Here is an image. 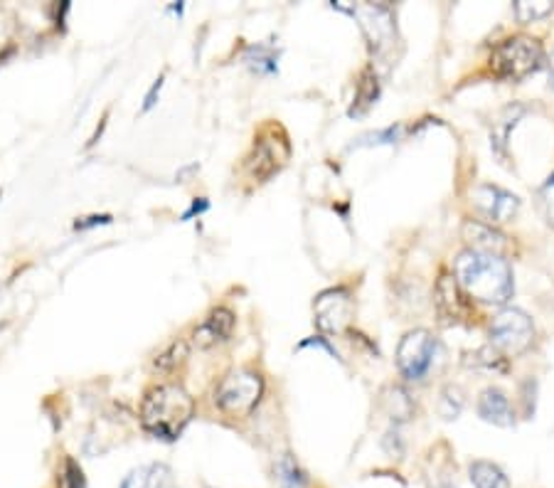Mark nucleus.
I'll use <instances>...</instances> for the list:
<instances>
[{
  "mask_svg": "<svg viewBox=\"0 0 554 488\" xmlns=\"http://www.w3.org/2000/svg\"><path fill=\"white\" fill-rule=\"evenodd\" d=\"M478 415L486 422L495 424V427H513L515 415L513 407H510L508 395L498 387H488V390L481 392L478 397Z\"/></svg>",
  "mask_w": 554,
  "mask_h": 488,
  "instance_id": "obj_13",
  "label": "nucleus"
},
{
  "mask_svg": "<svg viewBox=\"0 0 554 488\" xmlns=\"http://www.w3.org/2000/svg\"><path fill=\"white\" fill-rule=\"evenodd\" d=\"M313 311H316V323L323 333H330V336L345 333L355 314L353 296L348 289H328L318 294Z\"/></svg>",
  "mask_w": 554,
  "mask_h": 488,
  "instance_id": "obj_9",
  "label": "nucleus"
},
{
  "mask_svg": "<svg viewBox=\"0 0 554 488\" xmlns=\"http://www.w3.org/2000/svg\"><path fill=\"white\" fill-rule=\"evenodd\" d=\"M121 488H173V471L165 464H146L133 469Z\"/></svg>",
  "mask_w": 554,
  "mask_h": 488,
  "instance_id": "obj_15",
  "label": "nucleus"
},
{
  "mask_svg": "<svg viewBox=\"0 0 554 488\" xmlns=\"http://www.w3.org/2000/svg\"><path fill=\"white\" fill-rule=\"evenodd\" d=\"M57 486L60 488H87V479H84L82 466H79L72 456H67V459L62 461L60 476H57Z\"/></svg>",
  "mask_w": 554,
  "mask_h": 488,
  "instance_id": "obj_22",
  "label": "nucleus"
},
{
  "mask_svg": "<svg viewBox=\"0 0 554 488\" xmlns=\"http://www.w3.org/2000/svg\"><path fill=\"white\" fill-rule=\"evenodd\" d=\"M542 60H545V50H542L540 40L527 35H513L493 47L490 72L498 79H505V82H520L527 74L540 70Z\"/></svg>",
  "mask_w": 554,
  "mask_h": 488,
  "instance_id": "obj_3",
  "label": "nucleus"
},
{
  "mask_svg": "<svg viewBox=\"0 0 554 488\" xmlns=\"http://www.w3.org/2000/svg\"><path fill=\"white\" fill-rule=\"evenodd\" d=\"M554 3L550 0H537V3H530V0H518L515 3V15H518L520 23H532V20H540L545 15H550Z\"/></svg>",
  "mask_w": 554,
  "mask_h": 488,
  "instance_id": "obj_20",
  "label": "nucleus"
},
{
  "mask_svg": "<svg viewBox=\"0 0 554 488\" xmlns=\"http://www.w3.org/2000/svg\"><path fill=\"white\" fill-rule=\"evenodd\" d=\"M436 338L431 336L424 328H417V331H409L407 336L399 341L397 348V368L402 373L404 380L409 383H419V380L426 378V373L431 370V363H434L436 355Z\"/></svg>",
  "mask_w": 554,
  "mask_h": 488,
  "instance_id": "obj_6",
  "label": "nucleus"
},
{
  "mask_svg": "<svg viewBox=\"0 0 554 488\" xmlns=\"http://www.w3.org/2000/svg\"><path fill=\"white\" fill-rule=\"evenodd\" d=\"M436 309H439V316L449 323L468 316V301L463 299L458 281L449 274H441L439 281H436Z\"/></svg>",
  "mask_w": 554,
  "mask_h": 488,
  "instance_id": "obj_12",
  "label": "nucleus"
},
{
  "mask_svg": "<svg viewBox=\"0 0 554 488\" xmlns=\"http://www.w3.org/2000/svg\"><path fill=\"white\" fill-rule=\"evenodd\" d=\"M185 358H188V343L175 341L165 353L158 355L153 365H156V370H161V373H173V370H178L180 365L185 363Z\"/></svg>",
  "mask_w": 554,
  "mask_h": 488,
  "instance_id": "obj_19",
  "label": "nucleus"
},
{
  "mask_svg": "<svg viewBox=\"0 0 554 488\" xmlns=\"http://www.w3.org/2000/svg\"><path fill=\"white\" fill-rule=\"evenodd\" d=\"M550 77H552V84H554V50H552V57H550Z\"/></svg>",
  "mask_w": 554,
  "mask_h": 488,
  "instance_id": "obj_25",
  "label": "nucleus"
},
{
  "mask_svg": "<svg viewBox=\"0 0 554 488\" xmlns=\"http://www.w3.org/2000/svg\"><path fill=\"white\" fill-rule=\"evenodd\" d=\"M289 153L291 148L284 131H279V126H269V129L261 131L259 139L254 141V151L247 161L249 173H252V178L264 183L266 178H271V175L286 166Z\"/></svg>",
  "mask_w": 554,
  "mask_h": 488,
  "instance_id": "obj_7",
  "label": "nucleus"
},
{
  "mask_svg": "<svg viewBox=\"0 0 554 488\" xmlns=\"http://www.w3.org/2000/svg\"><path fill=\"white\" fill-rule=\"evenodd\" d=\"M234 331V314L225 306L212 309L210 316L200 323L193 331V343L197 348H212L217 343L227 341Z\"/></svg>",
  "mask_w": 554,
  "mask_h": 488,
  "instance_id": "obj_11",
  "label": "nucleus"
},
{
  "mask_svg": "<svg viewBox=\"0 0 554 488\" xmlns=\"http://www.w3.org/2000/svg\"><path fill=\"white\" fill-rule=\"evenodd\" d=\"M535 326L532 318L520 309H505L490 323V341L505 355H520L532 346Z\"/></svg>",
  "mask_w": 554,
  "mask_h": 488,
  "instance_id": "obj_5",
  "label": "nucleus"
},
{
  "mask_svg": "<svg viewBox=\"0 0 554 488\" xmlns=\"http://www.w3.org/2000/svg\"><path fill=\"white\" fill-rule=\"evenodd\" d=\"M463 240L471 244V249L476 252H490L498 254L500 249L505 247V235H500L498 230H493V225H486V222H476V220H466L461 227Z\"/></svg>",
  "mask_w": 554,
  "mask_h": 488,
  "instance_id": "obj_14",
  "label": "nucleus"
},
{
  "mask_svg": "<svg viewBox=\"0 0 554 488\" xmlns=\"http://www.w3.org/2000/svg\"><path fill=\"white\" fill-rule=\"evenodd\" d=\"M463 410V392L461 387L456 385H446L444 392H441V402H439V412L444 419H456Z\"/></svg>",
  "mask_w": 554,
  "mask_h": 488,
  "instance_id": "obj_21",
  "label": "nucleus"
},
{
  "mask_svg": "<svg viewBox=\"0 0 554 488\" xmlns=\"http://www.w3.org/2000/svg\"><path fill=\"white\" fill-rule=\"evenodd\" d=\"M247 62L254 67L257 72H276V55L271 47L257 45V47H249V55Z\"/></svg>",
  "mask_w": 554,
  "mask_h": 488,
  "instance_id": "obj_23",
  "label": "nucleus"
},
{
  "mask_svg": "<svg viewBox=\"0 0 554 488\" xmlns=\"http://www.w3.org/2000/svg\"><path fill=\"white\" fill-rule=\"evenodd\" d=\"M380 97V84H377V74L372 67H365L358 77V89H355L353 106H350V116H362Z\"/></svg>",
  "mask_w": 554,
  "mask_h": 488,
  "instance_id": "obj_16",
  "label": "nucleus"
},
{
  "mask_svg": "<svg viewBox=\"0 0 554 488\" xmlns=\"http://www.w3.org/2000/svg\"><path fill=\"white\" fill-rule=\"evenodd\" d=\"M473 205H476L478 210L483 212V215L488 217L490 225H500V222H510L515 217V212L520 208V200L518 195L508 193V190L498 188V185H478L476 190H473Z\"/></svg>",
  "mask_w": 554,
  "mask_h": 488,
  "instance_id": "obj_10",
  "label": "nucleus"
},
{
  "mask_svg": "<svg viewBox=\"0 0 554 488\" xmlns=\"http://www.w3.org/2000/svg\"><path fill=\"white\" fill-rule=\"evenodd\" d=\"M540 198H542V208H545L547 220H550L554 225V173L550 175V178H547V183L542 185Z\"/></svg>",
  "mask_w": 554,
  "mask_h": 488,
  "instance_id": "obj_24",
  "label": "nucleus"
},
{
  "mask_svg": "<svg viewBox=\"0 0 554 488\" xmlns=\"http://www.w3.org/2000/svg\"><path fill=\"white\" fill-rule=\"evenodd\" d=\"M468 476L476 488H510V479L493 461H471Z\"/></svg>",
  "mask_w": 554,
  "mask_h": 488,
  "instance_id": "obj_17",
  "label": "nucleus"
},
{
  "mask_svg": "<svg viewBox=\"0 0 554 488\" xmlns=\"http://www.w3.org/2000/svg\"><path fill=\"white\" fill-rule=\"evenodd\" d=\"M264 395V378L257 370L239 368L222 378L215 390V405L227 417H249Z\"/></svg>",
  "mask_w": 554,
  "mask_h": 488,
  "instance_id": "obj_4",
  "label": "nucleus"
},
{
  "mask_svg": "<svg viewBox=\"0 0 554 488\" xmlns=\"http://www.w3.org/2000/svg\"><path fill=\"white\" fill-rule=\"evenodd\" d=\"M338 8L348 10L353 18H358L362 35L375 55H382L397 37L394 15L387 5H338Z\"/></svg>",
  "mask_w": 554,
  "mask_h": 488,
  "instance_id": "obj_8",
  "label": "nucleus"
},
{
  "mask_svg": "<svg viewBox=\"0 0 554 488\" xmlns=\"http://www.w3.org/2000/svg\"><path fill=\"white\" fill-rule=\"evenodd\" d=\"M276 481L281 488H306L308 486V474L298 466V461L291 454H281L279 461L274 466Z\"/></svg>",
  "mask_w": 554,
  "mask_h": 488,
  "instance_id": "obj_18",
  "label": "nucleus"
},
{
  "mask_svg": "<svg viewBox=\"0 0 554 488\" xmlns=\"http://www.w3.org/2000/svg\"><path fill=\"white\" fill-rule=\"evenodd\" d=\"M434 488H456V486L449 484V481H441V484H436Z\"/></svg>",
  "mask_w": 554,
  "mask_h": 488,
  "instance_id": "obj_26",
  "label": "nucleus"
},
{
  "mask_svg": "<svg viewBox=\"0 0 554 488\" xmlns=\"http://www.w3.org/2000/svg\"><path fill=\"white\" fill-rule=\"evenodd\" d=\"M456 281L471 299L505 304L513 294V269L500 254L466 249L456 257Z\"/></svg>",
  "mask_w": 554,
  "mask_h": 488,
  "instance_id": "obj_1",
  "label": "nucleus"
},
{
  "mask_svg": "<svg viewBox=\"0 0 554 488\" xmlns=\"http://www.w3.org/2000/svg\"><path fill=\"white\" fill-rule=\"evenodd\" d=\"M195 415V402L180 385H156L146 392L141 405V424L148 434L163 442H175Z\"/></svg>",
  "mask_w": 554,
  "mask_h": 488,
  "instance_id": "obj_2",
  "label": "nucleus"
}]
</instances>
